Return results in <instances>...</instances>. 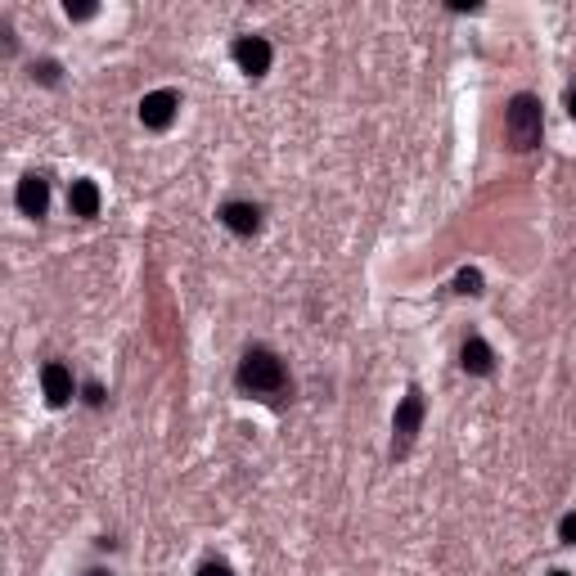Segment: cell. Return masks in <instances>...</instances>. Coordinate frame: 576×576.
<instances>
[{"mask_svg":"<svg viewBox=\"0 0 576 576\" xmlns=\"http://www.w3.org/2000/svg\"><path fill=\"white\" fill-rule=\"evenodd\" d=\"M41 392H45V401H50L54 410H63V405L72 401V369L63 365V360L41 365Z\"/></svg>","mask_w":576,"mask_h":576,"instance_id":"obj_8","label":"cell"},{"mask_svg":"<svg viewBox=\"0 0 576 576\" xmlns=\"http://www.w3.org/2000/svg\"><path fill=\"white\" fill-rule=\"evenodd\" d=\"M99 203H104V198H99V185L95 180H72L68 185V207H72V216H81V221H95L99 216Z\"/></svg>","mask_w":576,"mask_h":576,"instance_id":"obj_10","label":"cell"},{"mask_svg":"<svg viewBox=\"0 0 576 576\" xmlns=\"http://www.w3.org/2000/svg\"><path fill=\"white\" fill-rule=\"evenodd\" d=\"M455 293H468V297L482 293V270H473V266L459 270V275H455Z\"/></svg>","mask_w":576,"mask_h":576,"instance_id":"obj_11","label":"cell"},{"mask_svg":"<svg viewBox=\"0 0 576 576\" xmlns=\"http://www.w3.org/2000/svg\"><path fill=\"white\" fill-rule=\"evenodd\" d=\"M567 117H572V122H576V86L567 90Z\"/></svg>","mask_w":576,"mask_h":576,"instance_id":"obj_17","label":"cell"},{"mask_svg":"<svg viewBox=\"0 0 576 576\" xmlns=\"http://www.w3.org/2000/svg\"><path fill=\"white\" fill-rule=\"evenodd\" d=\"M558 540H563V545H576V513H563V522H558Z\"/></svg>","mask_w":576,"mask_h":576,"instance_id":"obj_13","label":"cell"},{"mask_svg":"<svg viewBox=\"0 0 576 576\" xmlns=\"http://www.w3.org/2000/svg\"><path fill=\"white\" fill-rule=\"evenodd\" d=\"M234 383H239V392H248V396L279 401V396L288 392V369H284V360H279L270 347H248V351H243V360H239Z\"/></svg>","mask_w":576,"mask_h":576,"instance_id":"obj_1","label":"cell"},{"mask_svg":"<svg viewBox=\"0 0 576 576\" xmlns=\"http://www.w3.org/2000/svg\"><path fill=\"white\" fill-rule=\"evenodd\" d=\"M86 401H90V405H104V387L90 383V387H86Z\"/></svg>","mask_w":576,"mask_h":576,"instance_id":"obj_16","label":"cell"},{"mask_svg":"<svg viewBox=\"0 0 576 576\" xmlns=\"http://www.w3.org/2000/svg\"><path fill=\"white\" fill-rule=\"evenodd\" d=\"M176 113H180L176 90H153V95L140 99V122L149 126V131H167V126L176 122Z\"/></svg>","mask_w":576,"mask_h":576,"instance_id":"obj_4","label":"cell"},{"mask_svg":"<svg viewBox=\"0 0 576 576\" xmlns=\"http://www.w3.org/2000/svg\"><path fill=\"white\" fill-rule=\"evenodd\" d=\"M86 576H108V572H104V567H90V572H86Z\"/></svg>","mask_w":576,"mask_h":576,"instance_id":"obj_18","label":"cell"},{"mask_svg":"<svg viewBox=\"0 0 576 576\" xmlns=\"http://www.w3.org/2000/svg\"><path fill=\"white\" fill-rule=\"evenodd\" d=\"M14 203H18V212L32 216V221H36V216H45V207H50V180L36 176V171H32V176H23V180H18V189H14Z\"/></svg>","mask_w":576,"mask_h":576,"instance_id":"obj_6","label":"cell"},{"mask_svg":"<svg viewBox=\"0 0 576 576\" xmlns=\"http://www.w3.org/2000/svg\"><path fill=\"white\" fill-rule=\"evenodd\" d=\"M216 216H221L225 230L243 234V239H252V234L261 230V207H257V203H248V198H234V203H225Z\"/></svg>","mask_w":576,"mask_h":576,"instance_id":"obj_7","label":"cell"},{"mask_svg":"<svg viewBox=\"0 0 576 576\" xmlns=\"http://www.w3.org/2000/svg\"><path fill=\"white\" fill-rule=\"evenodd\" d=\"M504 135H509V144L518 153H527L540 144V135H545V108H540L536 95L522 90V95L509 99V108H504Z\"/></svg>","mask_w":576,"mask_h":576,"instance_id":"obj_2","label":"cell"},{"mask_svg":"<svg viewBox=\"0 0 576 576\" xmlns=\"http://www.w3.org/2000/svg\"><path fill=\"white\" fill-rule=\"evenodd\" d=\"M459 369L464 374H473V378H486L495 369V351H491V342L486 338H464V347H459Z\"/></svg>","mask_w":576,"mask_h":576,"instance_id":"obj_9","label":"cell"},{"mask_svg":"<svg viewBox=\"0 0 576 576\" xmlns=\"http://www.w3.org/2000/svg\"><path fill=\"white\" fill-rule=\"evenodd\" d=\"M270 59H275V50H270L266 36H239V41H234V63H239L248 77H266Z\"/></svg>","mask_w":576,"mask_h":576,"instance_id":"obj_5","label":"cell"},{"mask_svg":"<svg viewBox=\"0 0 576 576\" xmlns=\"http://www.w3.org/2000/svg\"><path fill=\"white\" fill-rule=\"evenodd\" d=\"M32 77H36V81H45V86H54V81H59V63H54V59L32 63Z\"/></svg>","mask_w":576,"mask_h":576,"instance_id":"obj_12","label":"cell"},{"mask_svg":"<svg viewBox=\"0 0 576 576\" xmlns=\"http://www.w3.org/2000/svg\"><path fill=\"white\" fill-rule=\"evenodd\" d=\"M198 576H234V567L230 563H203V567H198Z\"/></svg>","mask_w":576,"mask_h":576,"instance_id":"obj_14","label":"cell"},{"mask_svg":"<svg viewBox=\"0 0 576 576\" xmlns=\"http://www.w3.org/2000/svg\"><path fill=\"white\" fill-rule=\"evenodd\" d=\"M95 9L99 5H72V0H68V18H95Z\"/></svg>","mask_w":576,"mask_h":576,"instance_id":"obj_15","label":"cell"},{"mask_svg":"<svg viewBox=\"0 0 576 576\" xmlns=\"http://www.w3.org/2000/svg\"><path fill=\"white\" fill-rule=\"evenodd\" d=\"M419 428H423V392L419 387H405L401 405H396V419H392V459L410 455Z\"/></svg>","mask_w":576,"mask_h":576,"instance_id":"obj_3","label":"cell"},{"mask_svg":"<svg viewBox=\"0 0 576 576\" xmlns=\"http://www.w3.org/2000/svg\"><path fill=\"white\" fill-rule=\"evenodd\" d=\"M549 576H567V572H549Z\"/></svg>","mask_w":576,"mask_h":576,"instance_id":"obj_19","label":"cell"}]
</instances>
